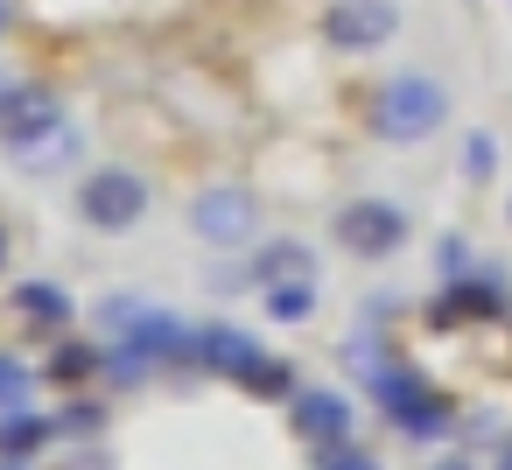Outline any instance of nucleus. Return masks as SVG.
Here are the masks:
<instances>
[{
	"label": "nucleus",
	"instance_id": "nucleus-1",
	"mask_svg": "<svg viewBox=\"0 0 512 470\" xmlns=\"http://www.w3.org/2000/svg\"><path fill=\"white\" fill-rule=\"evenodd\" d=\"M99 330H106V344H134V351H148L155 365L197 372V330H190L176 309H162V302L113 295V302L99 309Z\"/></svg>",
	"mask_w": 512,
	"mask_h": 470
},
{
	"label": "nucleus",
	"instance_id": "nucleus-2",
	"mask_svg": "<svg viewBox=\"0 0 512 470\" xmlns=\"http://www.w3.org/2000/svg\"><path fill=\"white\" fill-rule=\"evenodd\" d=\"M442 120H449V92L428 71H400V78H386L372 92V134L379 141H400V148L407 141H428Z\"/></svg>",
	"mask_w": 512,
	"mask_h": 470
},
{
	"label": "nucleus",
	"instance_id": "nucleus-3",
	"mask_svg": "<svg viewBox=\"0 0 512 470\" xmlns=\"http://www.w3.org/2000/svg\"><path fill=\"white\" fill-rule=\"evenodd\" d=\"M148 204H155V190H148V176L127 169V162H106V169H92V176L78 183V218H85L92 232H134V225L148 218Z\"/></svg>",
	"mask_w": 512,
	"mask_h": 470
},
{
	"label": "nucleus",
	"instance_id": "nucleus-4",
	"mask_svg": "<svg viewBox=\"0 0 512 470\" xmlns=\"http://www.w3.org/2000/svg\"><path fill=\"white\" fill-rule=\"evenodd\" d=\"M190 232H197L204 246H246V239L260 232V197L239 190V183H211V190H197V204H190Z\"/></svg>",
	"mask_w": 512,
	"mask_h": 470
},
{
	"label": "nucleus",
	"instance_id": "nucleus-5",
	"mask_svg": "<svg viewBox=\"0 0 512 470\" xmlns=\"http://www.w3.org/2000/svg\"><path fill=\"white\" fill-rule=\"evenodd\" d=\"M330 232H337L344 253H358V260H386V253H400V239H407V211L386 204V197H351V204L337 211Z\"/></svg>",
	"mask_w": 512,
	"mask_h": 470
},
{
	"label": "nucleus",
	"instance_id": "nucleus-6",
	"mask_svg": "<svg viewBox=\"0 0 512 470\" xmlns=\"http://www.w3.org/2000/svg\"><path fill=\"white\" fill-rule=\"evenodd\" d=\"M323 36H330V50L365 57V50H379V43L400 36V8H393V0H330Z\"/></svg>",
	"mask_w": 512,
	"mask_h": 470
},
{
	"label": "nucleus",
	"instance_id": "nucleus-7",
	"mask_svg": "<svg viewBox=\"0 0 512 470\" xmlns=\"http://www.w3.org/2000/svg\"><path fill=\"white\" fill-rule=\"evenodd\" d=\"M64 127V99L50 85H15L8 106H0V148L8 155H29L36 141H50Z\"/></svg>",
	"mask_w": 512,
	"mask_h": 470
},
{
	"label": "nucleus",
	"instance_id": "nucleus-8",
	"mask_svg": "<svg viewBox=\"0 0 512 470\" xmlns=\"http://www.w3.org/2000/svg\"><path fill=\"white\" fill-rule=\"evenodd\" d=\"M288 428L316 449H337V442H351V400L337 386H302L288 400Z\"/></svg>",
	"mask_w": 512,
	"mask_h": 470
},
{
	"label": "nucleus",
	"instance_id": "nucleus-9",
	"mask_svg": "<svg viewBox=\"0 0 512 470\" xmlns=\"http://www.w3.org/2000/svg\"><path fill=\"white\" fill-rule=\"evenodd\" d=\"M253 358H260L253 330H239V323H204V330H197V372L246 379V365H253Z\"/></svg>",
	"mask_w": 512,
	"mask_h": 470
},
{
	"label": "nucleus",
	"instance_id": "nucleus-10",
	"mask_svg": "<svg viewBox=\"0 0 512 470\" xmlns=\"http://www.w3.org/2000/svg\"><path fill=\"white\" fill-rule=\"evenodd\" d=\"M15 316L36 323V330H71L78 302H71V288H57V281H22V288H15Z\"/></svg>",
	"mask_w": 512,
	"mask_h": 470
},
{
	"label": "nucleus",
	"instance_id": "nucleus-11",
	"mask_svg": "<svg viewBox=\"0 0 512 470\" xmlns=\"http://www.w3.org/2000/svg\"><path fill=\"white\" fill-rule=\"evenodd\" d=\"M393 428H400L407 442H435V435H449V428H456V407H449L442 393H428V386H421L407 407H393Z\"/></svg>",
	"mask_w": 512,
	"mask_h": 470
},
{
	"label": "nucleus",
	"instance_id": "nucleus-12",
	"mask_svg": "<svg viewBox=\"0 0 512 470\" xmlns=\"http://www.w3.org/2000/svg\"><path fill=\"white\" fill-rule=\"evenodd\" d=\"M50 435H57V414H36V407H8V414H0V456H36Z\"/></svg>",
	"mask_w": 512,
	"mask_h": 470
},
{
	"label": "nucleus",
	"instance_id": "nucleus-13",
	"mask_svg": "<svg viewBox=\"0 0 512 470\" xmlns=\"http://www.w3.org/2000/svg\"><path fill=\"white\" fill-rule=\"evenodd\" d=\"M302 274H316V260H309L302 239H274V246H260V260H253V281H260V288H267V281H302Z\"/></svg>",
	"mask_w": 512,
	"mask_h": 470
},
{
	"label": "nucleus",
	"instance_id": "nucleus-14",
	"mask_svg": "<svg viewBox=\"0 0 512 470\" xmlns=\"http://www.w3.org/2000/svg\"><path fill=\"white\" fill-rule=\"evenodd\" d=\"M260 295H267V316H274V323H309V316H316V274H302V281H267Z\"/></svg>",
	"mask_w": 512,
	"mask_h": 470
},
{
	"label": "nucleus",
	"instance_id": "nucleus-15",
	"mask_svg": "<svg viewBox=\"0 0 512 470\" xmlns=\"http://www.w3.org/2000/svg\"><path fill=\"white\" fill-rule=\"evenodd\" d=\"M239 386H246L253 400H295V393H302V386H295V365H288V358H267V351L246 365Z\"/></svg>",
	"mask_w": 512,
	"mask_h": 470
},
{
	"label": "nucleus",
	"instance_id": "nucleus-16",
	"mask_svg": "<svg viewBox=\"0 0 512 470\" xmlns=\"http://www.w3.org/2000/svg\"><path fill=\"white\" fill-rule=\"evenodd\" d=\"M99 365H106V344H71V337H64V344L50 351V379H57V386H85Z\"/></svg>",
	"mask_w": 512,
	"mask_h": 470
},
{
	"label": "nucleus",
	"instance_id": "nucleus-17",
	"mask_svg": "<svg viewBox=\"0 0 512 470\" xmlns=\"http://www.w3.org/2000/svg\"><path fill=\"white\" fill-rule=\"evenodd\" d=\"M71 155H78V127L64 120V127H57L50 141H36L29 155H15V169H22V176H50V169H64Z\"/></svg>",
	"mask_w": 512,
	"mask_h": 470
},
{
	"label": "nucleus",
	"instance_id": "nucleus-18",
	"mask_svg": "<svg viewBox=\"0 0 512 470\" xmlns=\"http://www.w3.org/2000/svg\"><path fill=\"white\" fill-rule=\"evenodd\" d=\"M148 372H162L148 351H134V344H106V365H99V379H113L120 393H127V386H148Z\"/></svg>",
	"mask_w": 512,
	"mask_h": 470
},
{
	"label": "nucleus",
	"instance_id": "nucleus-19",
	"mask_svg": "<svg viewBox=\"0 0 512 470\" xmlns=\"http://www.w3.org/2000/svg\"><path fill=\"white\" fill-rule=\"evenodd\" d=\"M36 379H43V372H29L15 351H0V414H8V407H29Z\"/></svg>",
	"mask_w": 512,
	"mask_h": 470
},
{
	"label": "nucleus",
	"instance_id": "nucleus-20",
	"mask_svg": "<svg viewBox=\"0 0 512 470\" xmlns=\"http://www.w3.org/2000/svg\"><path fill=\"white\" fill-rule=\"evenodd\" d=\"M316 470H379V456L358 442H337V449H316Z\"/></svg>",
	"mask_w": 512,
	"mask_h": 470
},
{
	"label": "nucleus",
	"instance_id": "nucleus-21",
	"mask_svg": "<svg viewBox=\"0 0 512 470\" xmlns=\"http://www.w3.org/2000/svg\"><path fill=\"white\" fill-rule=\"evenodd\" d=\"M491 162H498V141H491V134H470V141H463V176H470V183H484V176H491Z\"/></svg>",
	"mask_w": 512,
	"mask_h": 470
},
{
	"label": "nucleus",
	"instance_id": "nucleus-22",
	"mask_svg": "<svg viewBox=\"0 0 512 470\" xmlns=\"http://www.w3.org/2000/svg\"><path fill=\"white\" fill-rule=\"evenodd\" d=\"M99 421H106V407H99V400H71V407L57 414V435H92Z\"/></svg>",
	"mask_w": 512,
	"mask_h": 470
},
{
	"label": "nucleus",
	"instance_id": "nucleus-23",
	"mask_svg": "<svg viewBox=\"0 0 512 470\" xmlns=\"http://www.w3.org/2000/svg\"><path fill=\"white\" fill-rule=\"evenodd\" d=\"M470 267H477V260H470L463 239H442V246H435V274H442V281H463Z\"/></svg>",
	"mask_w": 512,
	"mask_h": 470
},
{
	"label": "nucleus",
	"instance_id": "nucleus-24",
	"mask_svg": "<svg viewBox=\"0 0 512 470\" xmlns=\"http://www.w3.org/2000/svg\"><path fill=\"white\" fill-rule=\"evenodd\" d=\"M498 470H512V435H498Z\"/></svg>",
	"mask_w": 512,
	"mask_h": 470
},
{
	"label": "nucleus",
	"instance_id": "nucleus-25",
	"mask_svg": "<svg viewBox=\"0 0 512 470\" xmlns=\"http://www.w3.org/2000/svg\"><path fill=\"white\" fill-rule=\"evenodd\" d=\"M435 470H477V463H470V456H442Z\"/></svg>",
	"mask_w": 512,
	"mask_h": 470
},
{
	"label": "nucleus",
	"instance_id": "nucleus-26",
	"mask_svg": "<svg viewBox=\"0 0 512 470\" xmlns=\"http://www.w3.org/2000/svg\"><path fill=\"white\" fill-rule=\"evenodd\" d=\"M8 22H15V0H0V36H8Z\"/></svg>",
	"mask_w": 512,
	"mask_h": 470
},
{
	"label": "nucleus",
	"instance_id": "nucleus-27",
	"mask_svg": "<svg viewBox=\"0 0 512 470\" xmlns=\"http://www.w3.org/2000/svg\"><path fill=\"white\" fill-rule=\"evenodd\" d=\"M0 470H29V456H0Z\"/></svg>",
	"mask_w": 512,
	"mask_h": 470
},
{
	"label": "nucleus",
	"instance_id": "nucleus-28",
	"mask_svg": "<svg viewBox=\"0 0 512 470\" xmlns=\"http://www.w3.org/2000/svg\"><path fill=\"white\" fill-rule=\"evenodd\" d=\"M8 92H15V85H8V78H0V106H8Z\"/></svg>",
	"mask_w": 512,
	"mask_h": 470
},
{
	"label": "nucleus",
	"instance_id": "nucleus-29",
	"mask_svg": "<svg viewBox=\"0 0 512 470\" xmlns=\"http://www.w3.org/2000/svg\"><path fill=\"white\" fill-rule=\"evenodd\" d=\"M0 253H8V239H0Z\"/></svg>",
	"mask_w": 512,
	"mask_h": 470
},
{
	"label": "nucleus",
	"instance_id": "nucleus-30",
	"mask_svg": "<svg viewBox=\"0 0 512 470\" xmlns=\"http://www.w3.org/2000/svg\"><path fill=\"white\" fill-rule=\"evenodd\" d=\"M505 211H512V204H505Z\"/></svg>",
	"mask_w": 512,
	"mask_h": 470
}]
</instances>
